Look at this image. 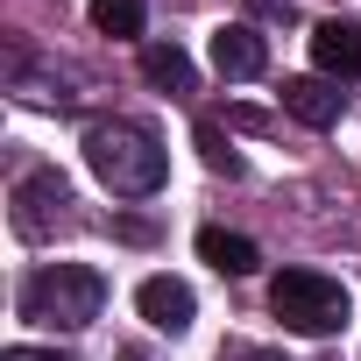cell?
Wrapping results in <instances>:
<instances>
[{
  "label": "cell",
  "mask_w": 361,
  "mask_h": 361,
  "mask_svg": "<svg viewBox=\"0 0 361 361\" xmlns=\"http://www.w3.org/2000/svg\"><path fill=\"white\" fill-rule=\"evenodd\" d=\"M92 29L99 36H142V0H92Z\"/></svg>",
  "instance_id": "8fae6325"
},
{
  "label": "cell",
  "mask_w": 361,
  "mask_h": 361,
  "mask_svg": "<svg viewBox=\"0 0 361 361\" xmlns=\"http://www.w3.org/2000/svg\"><path fill=\"white\" fill-rule=\"evenodd\" d=\"M199 255H206L220 276H255V269H262V248H255L248 234H227V227H206V234H199Z\"/></svg>",
  "instance_id": "9c48e42d"
},
{
  "label": "cell",
  "mask_w": 361,
  "mask_h": 361,
  "mask_svg": "<svg viewBox=\"0 0 361 361\" xmlns=\"http://www.w3.org/2000/svg\"><path fill=\"white\" fill-rule=\"evenodd\" d=\"M85 163L114 199H156L163 177H170V156L142 121H92L85 128Z\"/></svg>",
  "instance_id": "6da1fadb"
},
{
  "label": "cell",
  "mask_w": 361,
  "mask_h": 361,
  "mask_svg": "<svg viewBox=\"0 0 361 361\" xmlns=\"http://www.w3.org/2000/svg\"><path fill=\"white\" fill-rule=\"evenodd\" d=\"M213 71H220V78H262V71H269V43H262V29H248V22L213 29Z\"/></svg>",
  "instance_id": "8992f818"
},
{
  "label": "cell",
  "mask_w": 361,
  "mask_h": 361,
  "mask_svg": "<svg viewBox=\"0 0 361 361\" xmlns=\"http://www.w3.org/2000/svg\"><path fill=\"white\" fill-rule=\"evenodd\" d=\"M106 312V276L85 269V262H43L29 283H22V319L29 326H50V333H78Z\"/></svg>",
  "instance_id": "7a4b0ae2"
},
{
  "label": "cell",
  "mask_w": 361,
  "mask_h": 361,
  "mask_svg": "<svg viewBox=\"0 0 361 361\" xmlns=\"http://www.w3.org/2000/svg\"><path fill=\"white\" fill-rule=\"evenodd\" d=\"M135 312H142L156 333H192V319H199V298H192V283H185V276H142V290H135Z\"/></svg>",
  "instance_id": "5b68a950"
},
{
  "label": "cell",
  "mask_w": 361,
  "mask_h": 361,
  "mask_svg": "<svg viewBox=\"0 0 361 361\" xmlns=\"http://www.w3.org/2000/svg\"><path fill=\"white\" fill-rule=\"evenodd\" d=\"M312 64H319V78H361V29L354 22H319L312 29Z\"/></svg>",
  "instance_id": "ba28073f"
},
{
  "label": "cell",
  "mask_w": 361,
  "mask_h": 361,
  "mask_svg": "<svg viewBox=\"0 0 361 361\" xmlns=\"http://www.w3.org/2000/svg\"><path fill=\"white\" fill-rule=\"evenodd\" d=\"M0 361H64V354H36V347H8Z\"/></svg>",
  "instance_id": "5bb4252c"
},
{
  "label": "cell",
  "mask_w": 361,
  "mask_h": 361,
  "mask_svg": "<svg viewBox=\"0 0 361 361\" xmlns=\"http://www.w3.org/2000/svg\"><path fill=\"white\" fill-rule=\"evenodd\" d=\"M64 206H71V185H64V177H57V170H29L22 185H15V234H22V241H50V234L71 220Z\"/></svg>",
  "instance_id": "277c9868"
},
{
  "label": "cell",
  "mask_w": 361,
  "mask_h": 361,
  "mask_svg": "<svg viewBox=\"0 0 361 361\" xmlns=\"http://www.w3.org/2000/svg\"><path fill=\"white\" fill-rule=\"evenodd\" d=\"M269 312L290 326V333H305V340H326V333H340L347 326V290H340V276H326V269H283V276H269Z\"/></svg>",
  "instance_id": "3957f363"
},
{
  "label": "cell",
  "mask_w": 361,
  "mask_h": 361,
  "mask_svg": "<svg viewBox=\"0 0 361 361\" xmlns=\"http://www.w3.org/2000/svg\"><path fill=\"white\" fill-rule=\"evenodd\" d=\"M142 78L163 92H192V57L177 43H142Z\"/></svg>",
  "instance_id": "30bf717a"
},
{
  "label": "cell",
  "mask_w": 361,
  "mask_h": 361,
  "mask_svg": "<svg viewBox=\"0 0 361 361\" xmlns=\"http://www.w3.org/2000/svg\"><path fill=\"white\" fill-rule=\"evenodd\" d=\"M121 361H149V354H142V347H128V354H121Z\"/></svg>",
  "instance_id": "2e32d148"
},
{
  "label": "cell",
  "mask_w": 361,
  "mask_h": 361,
  "mask_svg": "<svg viewBox=\"0 0 361 361\" xmlns=\"http://www.w3.org/2000/svg\"><path fill=\"white\" fill-rule=\"evenodd\" d=\"M199 156H206V170H220V177H241V156H234V142L220 135V121H199Z\"/></svg>",
  "instance_id": "7c38bea8"
},
{
  "label": "cell",
  "mask_w": 361,
  "mask_h": 361,
  "mask_svg": "<svg viewBox=\"0 0 361 361\" xmlns=\"http://www.w3.org/2000/svg\"><path fill=\"white\" fill-rule=\"evenodd\" d=\"M340 106H347V92H340L333 78H283V114H290V121H305V128H333Z\"/></svg>",
  "instance_id": "52a82bcc"
},
{
  "label": "cell",
  "mask_w": 361,
  "mask_h": 361,
  "mask_svg": "<svg viewBox=\"0 0 361 361\" xmlns=\"http://www.w3.org/2000/svg\"><path fill=\"white\" fill-rule=\"evenodd\" d=\"M255 8H262V15H290V0H255Z\"/></svg>",
  "instance_id": "9a60e30c"
},
{
  "label": "cell",
  "mask_w": 361,
  "mask_h": 361,
  "mask_svg": "<svg viewBox=\"0 0 361 361\" xmlns=\"http://www.w3.org/2000/svg\"><path fill=\"white\" fill-rule=\"evenodd\" d=\"M220 361H283V354H276V347H241V340H234V347H220Z\"/></svg>",
  "instance_id": "4fadbf2b"
}]
</instances>
